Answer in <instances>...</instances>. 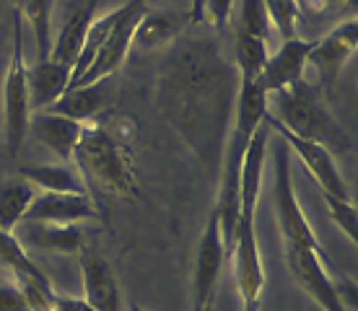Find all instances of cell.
<instances>
[{
    "label": "cell",
    "instance_id": "cell-1",
    "mask_svg": "<svg viewBox=\"0 0 358 311\" xmlns=\"http://www.w3.org/2000/svg\"><path fill=\"white\" fill-rule=\"evenodd\" d=\"M239 73L215 36H185L159 71L156 104L169 127L189 145L208 177L221 169L231 130Z\"/></svg>",
    "mask_w": 358,
    "mask_h": 311
},
{
    "label": "cell",
    "instance_id": "cell-2",
    "mask_svg": "<svg viewBox=\"0 0 358 311\" xmlns=\"http://www.w3.org/2000/svg\"><path fill=\"white\" fill-rule=\"evenodd\" d=\"M268 143L270 127L262 120V124L252 135L250 148L244 153L242 182H239V213H236L231 254H229V259H234V270H236V285H239V294H242V306L244 303H260L262 285H265L255 215H257V203H260L262 166H265Z\"/></svg>",
    "mask_w": 358,
    "mask_h": 311
},
{
    "label": "cell",
    "instance_id": "cell-3",
    "mask_svg": "<svg viewBox=\"0 0 358 311\" xmlns=\"http://www.w3.org/2000/svg\"><path fill=\"white\" fill-rule=\"evenodd\" d=\"M125 122L122 115H101L86 122L73 156L91 185L112 197H133L138 192L133 135H125Z\"/></svg>",
    "mask_w": 358,
    "mask_h": 311
},
{
    "label": "cell",
    "instance_id": "cell-4",
    "mask_svg": "<svg viewBox=\"0 0 358 311\" xmlns=\"http://www.w3.org/2000/svg\"><path fill=\"white\" fill-rule=\"evenodd\" d=\"M265 112H268V96H265L255 83L239 80L231 130L226 135L221 169H218L221 187H218V200H215V205H213V210L218 213V221H221L226 262H229V254H231L234 226H236V213H239V182H242L244 153L250 148L255 130L262 124Z\"/></svg>",
    "mask_w": 358,
    "mask_h": 311
},
{
    "label": "cell",
    "instance_id": "cell-5",
    "mask_svg": "<svg viewBox=\"0 0 358 311\" xmlns=\"http://www.w3.org/2000/svg\"><path fill=\"white\" fill-rule=\"evenodd\" d=\"M273 96L275 104V117L278 122L286 127L288 133H294L296 138L312 140L317 145H322L335 156V153H348L353 151V140L350 135L343 130L338 120L330 115V109L324 107L322 91L306 83L304 78L291 83L288 89H280Z\"/></svg>",
    "mask_w": 358,
    "mask_h": 311
},
{
    "label": "cell",
    "instance_id": "cell-6",
    "mask_svg": "<svg viewBox=\"0 0 358 311\" xmlns=\"http://www.w3.org/2000/svg\"><path fill=\"white\" fill-rule=\"evenodd\" d=\"M273 205H275V215L286 244H301V247H309L327 257V252L322 249L314 229L306 221L301 205H299L294 177H291V151L278 135L273 140Z\"/></svg>",
    "mask_w": 358,
    "mask_h": 311
},
{
    "label": "cell",
    "instance_id": "cell-7",
    "mask_svg": "<svg viewBox=\"0 0 358 311\" xmlns=\"http://www.w3.org/2000/svg\"><path fill=\"white\" fill-rule=\"evenodd\" d=\"M3 115H6V145L8 153L16 156L21 143L29 135V86H27V62H24V31L16 13V47L10 55L6 83H3Z\"/></svg>",
    "mask_w": 358,
    "mask_h": 311
},
{
    "label": "cell",
    "instance_id": "cell-8",
    "mask_svg": "<svg viewBox=\"0 0 358 311\" xmlns=\"http://www.w3.org/2000/svg\"><path fill=\"white\" fill-rule=\"evenodd\" d=\"M286 265L296 283L324 311H348L345 301L338 294V283L330 275V270H335L330 257L301 244H286Z\"/></svg>",
    "mask_w": 358,
    "mask_h": 311
},
{
    "label": "cell",
    "instance_id": "cell-9",
    "mask_svg": "<svg viewBox=\"0 0 358 311\" xmlns=\"http://www.w3.org/2000/svg\"><path fill=\"white\" fill-rule=\"evenodd\" d=\"M262 120H265V124L270 127V133H275L278 138L288 145V151H294L296 156H299V161L309 169V174L314 177V182L320 185L322 192H330V195L341 197V200H350L348 182L343 179L341 169H338V164H335V156H332L327 148H322V145H317V143H312V140H304V138H296L294 133H288L286 127L270 115V109L265 112Z\"/></svg>",
    "mask_w": 358,
    "mask_h": 311
},
{
    "label": "cell",
    "instance_id": "cell-10",
    "mask_svg": "<svg viewBox=\"0 0 358 311\" xmlns=\"http://www.w3.org/2000/svg\"><path fill=\"white\" fill-rule=\"evenodd\" d=\"M145 10H148L145 8V0H127V13L122 16V21L112 29V34H109V39L101 45V50L96 52L94 62L83 71V75L73 83L71 89H78V86H89V83H96V80L112 78V75L122 68V62L127 60V55H130V50H133L130 45H133L135 27H138V21H141V16H143Z\"/></svg>",
    "mask_w": 358,
    "mask_h": 311
},
{
    "label": "cell",
    "instance_id": "cell-11",
    "mask_svg": "<svg viewBox=\"0 0 358 311\" xmlns=\"http://www.w3.org/2000/svg\"><path fill=\"white\" fill-rule=\"evenodd\" d=\"M224 265H226V247H224V236H221V221H218V213L210 210L195 254L192 306H197V303H213L215 285H218V277H221Z\"/></svg>",
    "mask_w": 358,
    "mask_h": 311
},
{
    "label": "cell",
    "instance_id": "cell-12",
    "mask_svg": "<svg viewBox=\"0 0 358 311\" xmlns=\"http://www.w3.org/2000/svg\"><path fill=\"white\" fill-rule=\"evenodd\" d=\"M358 45V24L350 18L338 29H332L330 34L312 42V50L306 55V62L314 65V71L320 73V91H330L335 80L341 75L343 65L350 60V55L356 52Z\"/></svg>",
    "mask_w": 358,
    "mask_h": 311
},
{
    "label": "cell",
    "instance_id": "cell-13",
    "mask_svg": "<svg viewBox=\"0 0 358 311\" xmlns=\"http://www.w3.org/2000/svg\"><path fill=\"white\" fill-rule=\"evenodd\" d=\"M78 265L83 277V303L94 311H122L120 283L107 257L99 254L96 249L83 247L78 254Z\"/></svg>",
    "mask_w": 358,
    "mask_h": 311
},
{
    "label": "cell",
    "instance_id": "cell-14",
    "mask_svg": "<svg viewBox=\"0 0 358 311\" xmlns=\"http://www.w3.org/2000/svg\"><path fill=\"white\" fill-rule=\"evenodd\" d=\"M312 50V42H304V39H288L278 47L275 52L268 55V60L262 65L260 75L255 80V86L270 96L280 89H288L291 83L304 78V68H306V55Z\"/></svg>",
    "mask_w": 358,
    "mask_h": 311
},
{
    "label": "cell",
    "instance_id": "cell-15",
    "mask_svg": "<svg viewBox=\"0 0 358 311\" xmlns=\"http://www.w3.org/2000/svg\"><path fill=\"white\" fill-rule=\"evenodd\" d=\"M99 208L89 195L68 192H42L34 195L21 223H81L96 221Z\"/></svg>",
    "mask_w": 358,
    "mask_h": 311
},
{
    "label": "cell",
    "instance_id": "cell-16",
    "mask_svg": "<svg viewBox=\"0 0 358 311\" xmlns=\"http://www.w3.org/2000/svg\"><path fill=\"white\" fill-rule=\"evenodd\" d=\"M112 104H115V80L104 78L96 80V83H89V86L65 91L63 96L47 107V112H55V115H63L68 120L86 124L99 120L101 115H107Z\"/></svg>",
    "mask_w": 358,
    "mask_h": 311
},
{
    "label": "cell",
    "instance_id": "cell-17",
    "mask_svg": "<svg viewBox=\"0 0 358 311\" xmlns=\"http://www.w3.org/2000/svg\"><path fill=\"white\" fill-rule=\"evenodd\" d=\"M81 122L68 120L63 115H55V112H47V109H39V112L29 117V135L42 143V145H47L65 164H71L73 156H76V145L81 140Z\"/></svg>",
    "mask_w": 358,
    "mask_h": 311
},
{
    "label": "cell",
    "instance_id": "cell-18",
    "mask_svg": "<svg viewBox=\"0 0 358 311\" xmlns=\"http://www.w3.org/2000/svg\"><path fill=\"white\" fill-rule=\"evenodd\" d=\"M71 83V65L57 60H36L27 65V86H29V107L31 112L47 109L52 101L63 96Z\"/></svg>",
    "mask_w": 358,
    "mask_h": 311
},
{
    "label": "cell",
    "instance_id": "cell-19",
    "mask_svg": "<svg viewBox=\"0 0 358 311\" xmlns=\"http://www.w3.org/2000/svg\"><path fill=\"white\" fill-rule=\"evenodd\" d=\"M18 177L27 179L31 187H39L42 192H68V195H89V187L78 171H73L68 164H29L18 169Z\"/></svg>",
    "mask_w": 358,
    "mask_h": 311
},
{
    "label": "cell",
    "instance_id": "cell-20",
    "mask_svg": "<svg viewBox=\"0 0 358 311\" xmlns=\"http://www.w3.org/2000/svg\"><path fill=\"white\" fill-rule=\"evenodd\" d=\"M21 226L27 231V239L47 252L81 254V249L86 247L83 229L78 223H21Z\"/></svg>",
    "mask_w": 358,
    "mask_h": 311
},
{
    "label": "cell",
    "instance_id": "cell-21",
    "mask_svg": "<svg viewBox=\"0 0 358 311\" xmlns=\"http://www.w3.org/2000/svg\"><path fill=\"white\" fill-rule=\"evenodd\" d=\"M96 3L99 0H83L81 6L73 8V13L68 16L63 29H60V36L52 42L50 60L65 62V65H71V71H73V60H76V55H78V50H81V45H83L86 29H89V24L96 18L94 16Z\"/></svg>",
    "mask_w": 358,
    "mask_h": 311
},
{
    "label": "cell",
    "instance_id": "cell-22",
    "mask_svg": "<svg viewBox=\"0 0 358 311\" xmlns=\"http://www.w3.org/2000/svg\"><path fill=\"white\" fill-rule=\"evenodd\" d=\"M127 13V3L125 6H120V8L109 10V13H104V16L94 18L89 24V29H86V36H83V45L81 50H78V55H76V60H73V71H71V83H68V89H71L76 80L81 78L83 71L89 68L91 62H94V57H96V52L101 50V45L109 39V34H112V29L122 21V16Z\"/></svg>",
    "mask_w": 358,
    "mask_h": 311
},
{
    "label": "cell",
    "instance_id": "cell-23",
    "mask_svg": "<svg viewBox=\"0 0 358 311\" xmlns=\"http://www.w3.org/2000/svg\"><path fill=\"white\" fill-rule=\"evenodd\" d=\"M182 29V18L169 10H145L133 34V45L138 52H148L153 47H162L164 42H171Z\"/></svg>",
    "mask_w": 358,
    "mask_h": 311
},
{
    "label": "cell",
    "instance_id": "cell-24",
    "mask_svg": "<svg viewBox=\"0 0 358 311\" xmlns=\"http://www.w3.org/2000/svg\"><path fill=\"white\" fill-rule=\"evenodd\" d=\"M34 187L27 179H13L0 189V229L3 231H13L18 223L24 221L27 208L34 200Z\"/></svg>",
    "mask_w": 358,
    "mask_h": 311
},
{
    "label": "cell",
    "instance_id": "cell-25",
    "mask_svg": "<svg viewBox=\"0 0 358 311\" xmlns=\"http://www.w3.org/2000/svg\"><path fill=\"white\" fill-rule=\"evenodd\" d=\"M268 60V42L257 36H250L236 29V42H234V68L239 73V80L255 83L260 75L262 65Z\"/></svg>",
    "mask_w": 358,
    "mask_h": 311
},
{
    "label": "cell",
    "instance_id": "cell-26",
    "mask_svg": "<svg viewBox=\"0 0 358 311\" xmlns=\"http://www.w3.org/2000/svg\"><path fill=\"white\" fill-rule=\"evenodd\" d=\"M0 265L10 270L13 275H27L39 280V283H52L45 270L29 257V252L13 236V231H3V229H0Z\"/></svg>",
    "mask_w": 358,
    "mask_h": 311
},
{
    "label": "cell",
    "instance_id": "cell-27",
    "mask_svg": "<svg viewBox=\"0 0 358 311\" xmlns=\"http://www.w3.org/2000/svg\"><path fill=\"white\" fill-rule=\"evenodd\" d=\"M52 3L55 0H16L18 10L31 21L39 60H50L52 50Z\"/></svg>",
    "mask_w": 358,
    "mask_h": 311
},
{
    "label": "cell",
    "instance_id": "cell-28",
    "mask_svg": "<svg viewBox=\"0 0 358 311\" xmlns=\"http://www.w3.org/2000/svg\"><path fill=\"white\" fill-rule=\"evenodd\" d=\"M239 31H244V34H250V36H257L262 42L270 39V18H268L265 6H262V0H242Z\"/></svg>",
    "mask_w": 358,
    "mask_h": 311
},
{
    "label": "cell",
    "instance_id": "cell-29",
    "mask_svg": "<svg viewBox=\"0 0 358 311\" xmlns=\"http://www.w3.org/2000/svg\"><path fill=\"white\" fill-rule=\"evenodd\" d=\"M262 6L268 10L270 24H275L283 42L296 36V21H299V6L296 0H262Z\"/></svg>",
    "mask_w": 358,
    "mask_h": 311
},
{
    "label": "cell",
    "instance_id": "cell-30",
    "mask_svg": "<svg viewBox=\"0 0 358 311\" xmlns=\"http://www.w3.org/2000/svg\"><path fill=\"white\" fill-rule=\"evenodd\" d=\"M320 195H322L324 205H327V213H330V218L335 221V226H338L343 233H348L350 241H356L358 213H356L353 200H341V197L330 195V192H322V189H320Z\"/></svg>",
    "mask_w": 358,
    "mask_h": 311
},
{
    "label": "cell",
    "instance_id": "cell-31",
    "mask_svg": "<svg viewBox=\"0 0 358 311\" xmlns=\"http://www.w3.org/2000/svg\"><path fill=\"white\" fill-rule=\"evenodd\" d=\"M231 8L234 0H203V24H210L213 31H226Z\"/></svg>",
    "mask_w": 358,
    "mask_h": 311
},
{
    "label": "cell",
    "instance_id": "cell-32",
    "mask_svg": "<svg viewBox=\"0 0 358 311\" xmlns=\"http://www.w3.org/2000/svg\"><path fill=\"white\" fill-rule=\"evenodd\" d=\"M0 311H31L27 296L18 288L16 280L0 285Z\"/></svg>",
    "mask_w": 358,
    "mask_h": 311
},
{
    "label": "cell",
    "instance_id": "cell-33",
    "mask_svg": "<svg viewBox=\"0 0 358 311\" xmlns=\"http://www.w3.org/2000/svg\"><path fill=\"white\" fill-rule=\"evenodd\" d=\"M55 306H57V311H94L83 303V298H71V296H60V294H57V303Z\"/></svg>",
    "mask_w": 358,
    "mask_h": 311
},
{
    "label": "cell",
    "instance_id": "cell-34",
    "mask_svg": "<svg viewBox=\"0 0 358 311\" xmlns=\"http://www.w3.org/2000/svg\"><path fill=\"white\" fill-rule=\"evenodd\" d=\"M299 10H306V13H324L327 10V0H296Z\"/></svg>",
    "mask_w": 358,
    "mask_h": 311
},
{
    "label": "cell",
    "instance_id": "cell-35",
    "mask_svg": "<svg viewBox=\"0 0 358 311\" xmlns=\"http://www.w3.org/2000/svg\"><path fill=\"white\" fill-rule=\"evenodd\" d=\"M189 24L192 27H203V0H192V6H189Z\"/></svg>",
    "mask_w": 358,
    "mask_h": 311
},
{
    "label": "cell",
    "instance_id": "cell-36",
    "mask_svg": "<svg viewBox=\"0 0 358 311\" xmlns=\"http://www.w3.org/2000/svg\"><path fill=\"white\" fill-rule=\"evenodd\" d=\"M3 24H6V0H0V36H3Z\"/></svg>",
    "mask_w": 358,
    "mask_h": 311
},
{
    "label": "cell",
    "instance_id": "cell-37",
    "mask_svg": "<svg viewBox=\"0 0 358 311\" xmlns=\"http://www.w3.org/2000/svg\"><path fill=\"white\" fill-rule=\"evenodd\" d=\"M213 309V303H197V306H192V311H210Z\"/></svg>",
    "mask_w": 358,
    "mask_h": 311
},
{
    "label": "cell",
    "instance_id": "cell-38",
    "mask_svg": "<svg viewBox=\"0 0 358 311\" xmlns=\"http://www.w3.org/2000/svg\"><path fill=\"white\" fill-rule=\"evenodd\" d=\"M242 311H260V303H244Z\"/></svg>",
    "mask_w": 358,
    "mask_h": 311
},
{
    "label": "cell",
    "instance_id": "cell-39",
    "mask_svg": "<svg viewBox=\"0 0 358 311\" xmlns=\"http://www.w3.org/2000/svg\"><path fill=\"white\" fill-rule=\"evenodd\" d=\"M130 311H143V309H141L138 303H130Z\"/></svg>",
    "mask_w": 358,
    "mask_h": 311
},
{
    "label": "cell",
    "instance_id": "cell-40",
    "mask_svg": "<svg viewBox=\"0 0 358 311\" xmlns=\"http://www.w3.org/2000/svg\"><path fill=\"white\" fill-rule=\"evenodd\" d=\"M332 3H345V0H327V6H332Z\"/></svg>",
    "mask_w": 358,
    "mask_h": 311
}]
</instances>
